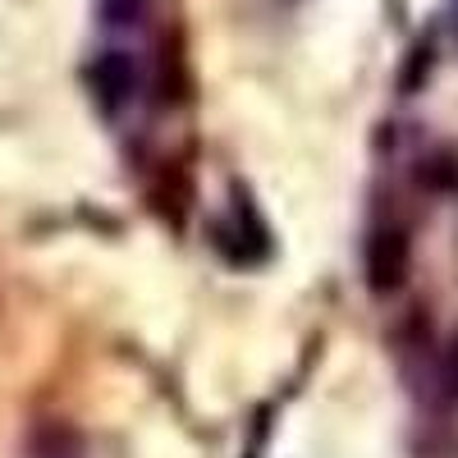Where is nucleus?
<instances>
[{"instance_id": "f257e3e1", "label": "nucleus", "mask_w": 458, "mask_h": 458, "mask_svg": "<svg viewBox=\"0 0 458 458\" xmlns=\"http://www.w3.org/2000/svg\"><path fill=\"white\" fill-rule=\"evenodd\" d=\"M408 261H412V248H408V234L399 225H376L367 234V257H362V271H367V289L371 293H399L403 280H408Z\"/></svg>"}, {"instance_id": "f03ea898", "label": "nucleus", "mask_w": 458, "mask_h": 458, "mask_svg": "<svg viewBox=\"0 0 458 458\" xmlns=\"http://www.w3.org/2000/svg\"><path fill=\"white\" fill-rule=\"evenodd\" d=\"M88 79H92V92L101 97V106L114 110V106H124V101L133 97L138 69H133V60H129L124 51H101V55L92 60V69H88Z\"/></svg>"}, {"instance_id": "7ed1b4c3", "label": "nucleus", "mask_w": 458, "mask_h": 458, "mask_svg": "<svg viewBox=\"0 0 458 458\" xmlns=\"http://www.w3.org/2000/svg\"><path fill=\"white\" fill-rule=\"evenodd\" d=\"M28 458H88V445L79 427L60 422V417H42L28 431Z\"/></svg>"}, {"instance_id": "20e7f679", "label": "nucleus", "mask_w": 458, "mask_h": 458, "mask_svg": "<svg viewBox=\"0 0 458 458\" xmlns=\"http://www.w3.org/2000/svg\"><path fill=\"white\" fill-rule=\"evenodd\" d=\"M142 10H147V0H101L106 23H138Z\"/></svg>"}, {"instance_id": "39448f33", "label": "nucleus", "mask_w": 458, "mask_h": 458, "mask_svg": "<svg viewBox=\"0 0 458 458\" xmlns=\"http://www.w3.org/2000/svg\"><path fill=\"white\" fill-rule=\"evenodd\" d=\"M445 376H449V390L458 394V344H454V353H449V367H445Z\"/></svg>"}]
</instances>
